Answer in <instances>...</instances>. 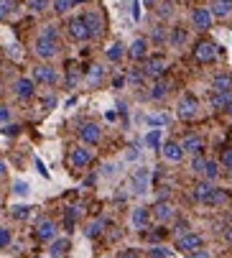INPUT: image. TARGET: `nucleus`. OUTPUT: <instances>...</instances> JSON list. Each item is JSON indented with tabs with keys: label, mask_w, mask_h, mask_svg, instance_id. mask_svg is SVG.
<instances>
[{
	"label": "nucleus",
	"mask_w": 232,
	"mask_h": 258,
	"mask_svg": "<svg viewBox=\"0 0 232 258\" xmlns=\"http://www.w3.org/2000/svg\"><path fill=\"white\" fill-rule=\"evenodd\" d=\"M151 187V172L143 166V169H135L130 174V192L133 194H146Z\"/></svg>",
	"instance_id": "f257e3e1"
},
{
	"label": "nucleus",
	"mask_w": 232,
	"mask_h": 258,
	"mask_svg": "<svg viewBox=\"0 0 232 258\" xmlns=\"http://www.w3.org/2000/svg\"><path fill=\"white\" fill-rule=\"evenodd\" d=\"M95 159V153L90 151V146H77V149L69 151V161L74 169H84V166H90Z\"/></svg>",
	"instance_id": "f03ea898"
},
{
	"label": "nucleus",
	"mask_w": 232,
	"mask_h": 258,
	"mask_svg": "<svg viewBox=\"0 0 232 258\" xmlns=\"http://www.w3.org/2000/svg\"><path fill=\"white\" fill-rule=\"evenodd\" d=\"M33 49H36V57L41 59H54L59 54V43L54 39H46V36H39L36 43H33Z\"/></svg>",
	"instance_id": "7ed1b4c3"
},
{
	"label": "nucleus",
	"mask_w": 232,
	"mask_h": 258,
	"mask_svg": "<svg viewBox=\"0 0 232 258\" xmlns=\"http://www.w3.org/2000/svg\"><path fill=\"white\" fill-rule=\"evenodd\" d=\"M79 138L84 146H97L102 141V128L97 126V123H82L79 126Z\"/></svg>",
	"instance_id": "20e7f679"
},
{
	"label": "nucleus",
	"mask_w": 232,
	"mask_h": 258,
	"mask_svg": "<svg viewBox=\"0 0 232 258\" xmlns=\"http://www.w3.org/2000/svg\"><path fill=\"white\" fill-rule=\"evenodd\" d=\"M202 245H204V238L199 233H184V235H179V240H176V248L184 251V253L199 251Z\"/></svg>",
	"instance_id": "39448f33"
},
{
	"label": "nucleus",
	"mask_w": 232,
	"mask_h": 258,
	"mask_svg": "<svg viewBox=\"0 0 232 258\" xmlns=\"http://www.w3.org/2000/svg\"><path fill=\"white\" fill-rule=\"evenodd\" d=\"M176 113H179L181 120H192V118H196V113H199V103H196V97L184 95V97L179 100V105H176Z\"/></svg>",
	"instance_id": "423d86ee"
},
{
	"label": "nucleus",
	"mask_w": 232,
	"mask_h": 258,
	"mask_svg": "<svg viewBox=\"0 0 232 258\" xmlns=\"http://www.w3.org/2000/svg\"><path fill=\"white\" fill-rule=\"evenodd\" d=\"M33 82H39V85H57L59 82V72L54 69V66L49 64H41L33 69Z\"/></svg>",
	"instance_id": "0eeeda50"
},
{
	"label": "nucleus",
	"mask_w": 232,
	"mask_h": 258,
	"mask_svg": "<svg viewBox=\"0 0 232 258\" xmlns=\"http://www.w3.org/2000/svg\"><path fill=\"white\" fill-rule=\"evenodd\" d=\"M194 57H196V62H202V64L214 62L217 59V43H212V41H199L196 49H194Z\"/></svg>",
	"instance_id": "6e6552de"
},
{
	"label": "nucleus",
	"mask_w": 232,
	"mask_h": 258,
	"mask_svg": "<svg viewBox=\"0 0 232 258\" xmlns=\"http://www.w3.org/2000/svg\"><path fill=\"white\" fill-rule=\"evenodd\" d=\"M212 21H214V16H212V10H209V8H196L194 13H192V26L196 31L212 28Z\"/></svg>",
	"instance_id": "1a4fd4ad"
},
{
	"label": "nucleus",
	"mask_w": 232,
	"mask_h": 258,
	"mask_svg": "<svg viewBox=\"0 0 232 258\" xmlns=\"http://www.w3.org/2000/svg\"><path fill=\"white\" fill-rule=\"evenodd\" d=\"M57 233H59V228H57V222H54V220H41L36 225V238L41 243H51L54 238H57Z\"/></svg>",
	"instance_id": "9d476101"
},
{
	"label": "nucleus",
	"mask_w": 232,
	"mask_h": 258,
	"mask_svg": "<svg viewBox=\"0 0 232 258\" xmlns=\"http://www.w3.org/2000/svg\"><path fill=\"white\" fill-rule=\"evenodd\" d=\"M161 153H163V159L171 161V164H179V161L184 159V149H181L179 141H166V143L161 146Z\"/></svg>",
	"instance_id": "9b49d317"
},
{
	"label": "nucleus",
	"mask_w": 232,
	"mask_h": 258,
	"mask_svg": "<svg viewBox=\"0 0 232 258\" xmlns=\"http://www.w3.org/2000/svg\"><path fill=\"white\" fill-rule=\"evenodd\" d=\"M66 28H69V36H72L74 41H87V39H90V31H87V23H84L82 16H74Z\"/></svg>",
	"instance_id": "f8f14e48"
},
{
	"label": "nucleus",
	"mask_w": 232,
	"mask_h": 258,
	"mask_svg": "<svg viewBox=\"0 0 232 258\" xmlns=\"http://www.w3.org/2000/svg\"><path fill=\"white\" fill-rule=\"evenodd\" d=\"M82 18L87 23V31H90V39H97L99 33H102V16H99L97 10H87Z\"/></svg>",
	"instance_id": "ddd939ff"
},
{
	"label": "nucleus",
	"mask_w": 232,
	"mask_h": 258,
	"mask_svg": "<svg viewBox=\"0 0 232 258\" xmlns=\"http://www.w3.org/2000/svg\"><path fill=\"white\" fill-rule=\"evenodd\" d=\"M166 66H169V62H166V57H151L148 62H146V66H143V72H146L148 77H161L163 72H166Z\"/></svg>",
	"instance_id": "4468645a"
},
{
	"label": "nucleus",
	"mask_w": 232,
	"mask_h": 258,
	"mask_svg": "<svg viewBox=\"0 0 232 258\" xmlns=\"http://www.w3.org/2000/svg\"><path fill=\"white\" fill-rule=\"evenodd\" d=\"M148 222H151V210L146 207H135L130 212V225L135 228V230H146L148 228Z\"/></svg>",
	"instance_id": "2eb2a0df"
},
{
	"label": "nucleus",
	"mask_w": 232,
	"mask_h": 258,
	"mask_svg": "<svg viewBox=\"0 0 232 258\" xmlns=\"http://www.w3.org/2000/svg\"><path fill=\"white\" fill-rule=\"evenodd\" d=\"M212 194H214V187H212V182H199L196 187H194V199L196 202H204V205H212Z\"/></svg>",
	"instance_id": "dca6fc26"
},
{
	"label": "nucleus",
	"mask_w": 232,
	"mask_h": 258,
	"mask_svg": "<svg viewBox=\"0 0 232 258\" xmlns=\"http://www.w3.org/2000/svg\"><path fill=\"white\" fill-rule=\"evenodd\" d=\"M13 89H16V95L20 100H28V97H33V92H36V82L28 80V77H20V80H16Z\"/></svg>",
	"instance_id": "f3484780"
},
{
	"label": "nucleus",
	"mask_w": 232,
	"mask_h": 258,
	"mask_svg": "<svg viewBox=\"0 0 232 258\" xmlns=\"http://www.w3.org/2000/svg\"><path fill=\"white\" fill-rule=\"evenodd\" d=\"M181 149H184V153H192V156H196V153H202L204 151V138L202 136H186L184 141H181Z\"/></svg>",
	"instance_id": "a211bd4d"
},
{
	"label": "nucleus",
	"mask_w": 232,
	"mask_h": 258,
	"mask_svg": "<svg viewBox=\"0 0 232 258\" xmlns=\"http://www.w3.org/2000/svg\"><path fill=\"white\" fill-rule=\"evenodd\" d=\"M153 217H156L158 222H169L174 217V205L171 202H158V205L153 207Z\"/></svg>",
	"instance_id": "6ab92c4d"
},
{
	"label": "nucleus",
	"mask_w": 232,
	"mask_h": 258,
	"mask_svg": "<svg viewBox=\"0 0 232 258\" xmlns=\"http://www.w3.org/2000/svg\"><path fill=\"white\" fill-rule=\"evenodd\" d=\"M69 238H54L51 243H49V253H51V258H59V256H64L66 251H69Z\"/></svg>",
	"instance_id": "aec40b11"
},
{
	"label": "nucleus",
	"mask_w": 232,
	"mask_h": 258,
	"mask_svg": "<svg viewBox=\"0 0 232 258\" xmlns=\"http://www.w3.org/2000/svg\"><path fill=\"white\" fill-rule=\"evenodd\" d=\"M209 10H212L214 18H227L232 13V3L230 0H214V3L209 5Z\"/></svg>",
	"instance_id": "412c9836"
},
{
	"label": "nucleus",
	"mask_w": 232,
	"mask_h": 258,
	"mask_svg": "<svg viewBox=\"0 0 232 258\" xmlns=\"http://www.w3.org/2000/svg\"><path fill=\"white\" fill-rule=\"evenodd\" d=\"M146 54H148V41H146V39H135V41L130 43V59L140 62Z\"/></svg>",
	"instance_id": "4be33fe9"
},
{
	"label": "nucleus",
	"mask_w": 232,
	"mask_h": 258,
	"mask_svg": "<svg viewBox=\"0 0 232 258\" xmlns=\"http://www.w3.org/2000/svg\"><path fill=\"white\" fill-rule=\"evenodd\" d=\"M232 89V74H217L212 80V92H230Z\"/></svg>",
	"instance_id": "5701e85b"
},
{
	"label": "nucleus",
	"mask_w": 232,
	"mask_h": 258,
	"mask_svg": "<svg viewBox=\"0 0 232 258\" xmlns=\"http://www.w3.org/2000/svg\"><path fill=\"white\" fill-rule=\"evenodd\" d=\"M143 143H146L151 151H161V146H163V143H161V130H158V128H151V130L146 133V138H143Z\"/></svg>",
	"instance_id": "b1692460"
},
{
	"label": "nucleus",
	"mask_w": 232,
	"mask_h": 258,
	"mask_svg": "<svg viewBox=\"0 0 232 258\" xmlns=\"http://www.w3.org/2000/svg\"><path fill=\"white\" fill-rule=\"evenodd\" d=\"M169 43H171V49H181L184 43H186V31L184 28H171V36H169Z\"/></svg>",
	"instance_id": "393cba45"
},
{
	"label": "nucleus",
	"mask_w": 232,
	"mask_h": 258,
	"mask_svg": "<svg viewBox=\"0 0 232 258\" xmlns=\"http://www.w3.org/2000/svg\"><path fill=\"white\" fill-rule=\"evenodd\" d=\"M143 120H146L151 128H161V126H169V120H171V118L166 115V113H148Z\"/></svg>",
	"instance_id": "a878e982"
},
{
	"label": "nucleus",
	"mask_w": 232,
	"mask_h": 258,
	"mask_svg": "<svg viewBox=\"0 0 232 258\" xmlns=\"http://www.w3.org/2000/svg\"><path fill=\"white\" fill-rule=\"evenodd\" d=\"M102 77H105V69L99 64H95L90 69V74H87V87H97L99 82H102Z\"/></svg>",
	"instance_id": "bb28decb"
},
{
	"label": "nucleus",
	"mask_w": 232,
	"mask_h": 258,
	"mask_svg": "<svg viewBox=\"0 0 232 258\" xmlns=\"http://www.w3.org/2000/svg\"><path fill=\"white\" fill-rule=\"evenodd\" d=\"M202 176L207 179V182H214V179L219 176V164H217V161H212V159H207V164H204V172H202Z\"/></svg>",
	"instance_id": "cd10ccee"
},
{
	"label": "nucleus",
	"mask_w": 232,
	"mask_h": 258,
	"mask_svg": "<svg viewBox=\"0 0 232 258\" xmlns=\"http://www.w3.org/2000/svg\"><path fill=\"white\" fill-rule=\"evenodd\" d=\"M123 57H125V46H123L120 41H115L113 46L107 49V59H110V62H120Z\"/></svg>",
	"instance_id": "c85d7f7f"
},
{
	"label": "nucleus",
	"mask_w": 232,
	"mask_h": 258,
	"mask_svg": "<svg viewBox=\"0 0 232 258\" xmlns=\"http://www.w3.org/2000/svg\"><path fill=\"white\" fill-rule=\"evenodd\" d=\"M166 95H169V85H166V82H156V85H153L151 87V100H163Z\"/></svg>",
	"instance_id": "c756f323"
},
{
	"label": "nucleus",
	"mask_w": 232,
	"mask_h": 258,
	"mask_svg": "<svg viewBox=\"0 0 232 258\" xmlns=\"http://www.w3.org/2000/svg\"><path fill=\"white\" fill-rule=\"evenodd\" d=\"M227 100H230V92H212V108L214 110H225Z\"/></svg>",
	"instance_id": "7c9ffc66"
},
{
	"label": "nucleus",
	"mask_w": 232,
	"mask_h": 258,
	"mask_svg": "<svg viewBox=\"0 0 232 258\" xmlns=\"http://www.w3.org/2000/svg\"><path fill=\"white\" fill-rule=\"evenodd\" d=\"M72 8H74V0H54V10H57L59 16L69 13Z\"/></svg>",
	"instance_id": "2f4dec72"
},
{
	"label": "nucleus",
	"mask_w": 232,
	"mask_h": 258,
	"mask_svg": "<svg viewBox=\"0 0 232 258\" xmlns=\"http://www.w3.org/2000/svg\"><path fill=\"white\" fill-rule=\"evenodd\" d=\"M28 192H31V184L23 182V179H18V182L13 184V194H18V197H28Z\"/></svg>",
	"instance_id": "473e14b6"
},
{
	"label": "nucleus",
	"mask_w": 232,
	"mask_h": 258,
	"mask_svg": "<svg viewBox=\"0 0 232 258\" xmlns=\"http://www.w3.org/2000/svg\"><path fill=\"white\" fill-rule=\"evenodd\" d=\"M13 0H0V21H5L10 13H13Z\"/></svg>",
	"instance_id": "72a5a7b5"
},
{
	"label": "nucleus",
	"mask_w": 232,
	"mask_h": 258,
	"mask_svg": "<svg viewBox=\"0 0 232 258\" xmlns=\"http://www.w3.org/2000/svg\"><path fill=\"white\" fill-rule=\"evenodd\" d=\"M204 164H207V159H204L202 153H196L194 159H192V172H194V174H202V172H204Z\"/></svg>",
	"instance_id": "f704fd0d"
},
{
	"label": "nucleus",
	"mask_w": 232,
	"mask_h": 258,
	"mask_svg": "<svg viewBox=\"0 0 232 258\" xmlns=\"http://www.w3.org/2000/svg\"><path fill=\"white\" fill-rule=\"evenodd\" d=\"M28 8L33 13H43V10L49 8V0H28Z\"/></svg>",
	"instance_id": "c9c22d12"
},
{
	"label": "nucleus",
	"mask_w": 232,
	"mask_h": 258,
	"mask_svg": "<svg viewBox=\"0 0 232 258\" xmlns=\"http://www.w3.org/2000/svg\"><path fill=\"white\" fill-rule=\"evenodd\" d=\"M105 228V220H95V222H90V225H87V235H90V238H95V235H99V230Z\"/></svg>",
	"instance_id": "e433bc0d"
},
{
	"label": "nucleus",
	"mask_w": 232,
	"mask_h": 258,
	"mask_svg": "<svg viewBox=\"0 0 232 258\" xmlns=\"http://www.w3.org/2000/svg\"><path fill=\"white\" fill-rule=\"evenodd\" d=\"M174 13V3H171V0H163V3L158 5V16L161 18H169Z\"/></svg>",
	"instance_id": "4c0bfd02"
},
{
	"label": "nucleus",
	"mask_w": 232,
	"mask_h": 258,
	"mask_svg": "<svg viewBox=\"0 0 232 258\" xmlns=\"http://www.w3.org/2000/svg\"><path fill=\"white\" fill-rule=\"evenodd\" d=\"M10 240H13V233H10L8 228H0V248H8Z\"/></svg>",
	"instance_id": "58836bf2"
},
{
	"label": "nucleus",
	"mask_w": 232,
	"mask_h": 258,
	"mask_svg": "<svg viewBox=\"0 0 232 258\" xmlns=\"http://www.w3.org/2000/svg\"><path fill=\"white\" fill-rule=\"evenodd\" d=\"M10 212H13V217H16V220H26V217H28V212H31V207H26V205H18V207H13Z\"/></svg>",
	"instance_id": "ea45409f"
},
{
	"label": "nucleus",
	"mask_w": 232,
	"mask_h": 258,
	"mask_svg": "<svg viewBox=\"0 0 232 258\" xmlns=\"http://www.w3.org/2000/svg\"><path fill=\"white\" fill-rule=\"evenodd\" d=\"M171 251L169 248H163V245H153L151 248V258H169Z\"/></svg>",
	"instance_id": "a19ab883"
},
{
	"label": "nucleus",
	"mask_w": 232,
	"mask_h": 258,
	"mask_svg": "<svg viewBox=\"0 0 232 258\" xmlns=\"http://www.w3.org/2000/svg\"><path fill=\"white\" fill-rule=\"evenodd\" d=\"M227 202V194H225V189H217L214 187V194H212V205H225Z\"/></svg>",
	"instance_id": "79ce46f5"
},
{
	"label": "nucleus",
	"mask_w": 232,
	"mask_h": 258,
	"mask_svg": "<svg viewBox=\"0 0 232 258\" xmlns=\"http://www.w3.org/2000/svg\"><path fill=\"white\" fill-rule=\"evenodd\" d=\"M143 74H146V72H140V69H133V72L128 74V82H130V85H140V82H143Z\"/></svg>",
	"instance_id": "37998d69"
},
{
	"label": "nucleus",
	"mask_w": 232,
	"mask_h": 258,
	"mask_svg": "<svg viewBox=\"0 0 232 258\" xmlns=\"http://www.w3.org/2000/svg\"><path fill=\"white\" fill-rule=\"evenodd\" d=\"M117 169H120V164H105L102 166V176H115Z\"/></svg>",
	"instance_id": "c03bdc74"
},
{
	"label": "nucleus",
	"mask_w": 232,
	"mask_h": 258,
	"mask_svg": "<svg viewBox=\"0 0 232 258\" xmlns=\"http://www.w3.org/2000/svg\"><path fill=\"white\" fill-rule=\"evenodd\" d=\"M140 159V151H138V146H130L128 153H125V161H138Z\"/></svg>",
	"instance_id": "a18cd8bd"
},
{
	"label": "nucleus",
	"mask_w": 232,
	"mask_h": 258,
	"mask_svg": "<svg viewBox=\"0 0 232 258\" xmlns=\"http://www.w3.org/2000/svg\"><path fill=\"white\" fill-rule=\"evenodd\" d=\"M13 118V113H10V108H5V105H0V123L3 126H8V120Z\"/></svg>",
	"instance_id": "49530a36"
},
{
	"label": "nucleus",
	"mask_w": 232,
	"mask_h": 258,
	"mask_svg": "<svg viewBox=\"0 0 232 258\" xmlns=\"http://www.w3.org/2000/svg\"><path fill=\"white\" fill-rule=\"evenodd\" d=\"M41 36H46V39H54V41H57V26H43Z\"/></svg>",
	"instance_id": "de8ad7c7"
},
{
	"label": "nucleus",
	"mask_w": 232,
	"mask_h": 258,
	"mask_svg": "<svg viewBox=\"0 0 232 258\" xmlns=\"http://www.w3.org/2000/svg\"><path fill=\"white\" fill-rule=\"evenodd\" d=\"M222 166H225V169H232V149H227L222 153Z\"/></svg>",
	"instance_id": "09e8293b"
},
{
	"label": "nucleus",
	"mask_w": 232,
	"mask_h": 258,
	"mask_svg": "<svg viewBox=\"0 0 232 258\" xmlns=\"http://www.w3.org/2000/svg\"><path fill=\"white\" fill-rule=\"evenodd\" d=\"M186 258H212V256H209L204 248H199V251H192L189 256H186Z\"/></svg>",
	"instance_id": "8fccbe9b"
},
{
	"label": "nucleus",
	"mask_w": 232,
	"mask_h": 258,
	"mask_svg": "<svg viewBox=\"0 0 232 258\" xmlns=\"http://www.w3.org/2000/svg\"><path fill=\"white\" fill-rule=\"evenodd\" d=\"M3 133H5V136H16V133H18V126H5Z\"/></svg>",
	"instance_id": "3c124183"
},
{
	"label": "nucleus",
	"mask_w": 232,
	"mask_h": 258,
	"mask_svg": "<svg viewBox=\"0 0 232 258\" xmlns=\"http://www.w3.org/2000/svg\"><path fill=\"white\" fill-rule=\"evenodd\" d=\"M117 258H138V253H135V251H123Z\"/></svg>",
	"instance_id": "603ef678"
},
{
	"label": "nucleus",
	"mask_w": 232,
	"mask_h": 258,
	"mask_svg": "<svg viewBox=\"0 0 232 258\" xmlns=\"http://www.w3.org/2000/svg\"><path fill=\"white\" fill-rule=\"evenodd\" d=\"M166 36H163V31L161 28H156V31H153V41H163Z\"/></svg>",
	"instance_id": "864d4df0"
},
{
	"label": "nucleus",
	"mask_w": 232,
	"mask_h": 258,
	"mask_svg": "<svg viewBox=\"0 0 232 258\" xmlns=\"http://www.w3.org/2000/svg\"><path fill=\"white\" fill-rule=\"evenodd\" d=\"M36 169H39V172H41L43 176H49V172H46V166H43V164H41L39 159H36Z\"/></svg>",
	"instance_id": "5fc2aeb1"
},
{
	"label": "nucleus",
	"mask_w": 232,
	"mask_h": 258,
	"mask_svg": "<svg viewBox=\"0 0 232 258\" xmlns=\"http://www.w3.org/2000/svg\"><path fill=\"white\" fill-rule=\"evenodd\" d=\"M43 105H46V108H54V105H57V97H46V100H43Z\"/></svg>",
	"instance_id": "6e6d98bb"
},
{
	"label": "nucleus",
	"mask_w": 232,
	"mask_h": 258,
	"mask_svg": "<svg viewBox=\"0 0 232 258\" xmlns=\"http://www.w3.org/2000/svg\"><path fill=\"white\" fill-rule=\"evenodd\" d=\"M225 113L232 118V95H230V100H227V105H225Z\"/></svg>",
	"instance_id": "4d7b16f0"
},
{
	"label": "nucleus",
	"mask_w": 232,
	"mask_h": 258,
	"mask_svg": "<svg viewBox=\"0 0 232 258\" xmlns=\"http://www.w3.org/2000/svg\"><path fill=\"white\" fill-rule=\"evenodd\" d=\"M113 85H115V87H120V85H125V77H115V80H113Z\"/></svg>",
	"instance_id": "13d9d810"
},
{
	"label": "nucleus",
	"mask_w": 232,
	"mask_h": 258,
	"mask_svg": "<svg viewBox=\"0 0 232 258\" xmlns=\"http://www.w3.org/2000/svg\"><path fill=\"white\" fill-rule=\"evenodd\" d=\"M156 3H158V0H143V5H146V8H153Z\"/></svg>",
	"instance_id": "bf43d9fd"
},
{
	"label": "nucleus",
	"mask_w": 232,
	"mask_h": 258,
	"mask_svg": "<svg viewBox=\"0 0 232 258\" xmlns=\"http://www.w3.org/2000/svg\"><path fill=\"white\" fill-rule=\"evenodd\" d=\"M5 172H8V166H5V161H3V159H0V176H3Z\"/></svg>",
	"instance_id": "052dcab7"
},
{
	"label": "nucleus",
	"mask_w": 232,
	"mask_h": 258,
	"mask_svg": "<svg viewBox=\"0 0 232 258\" xmlns=\"http://www.w3.org/2000/svg\"><path fill=\"white\" fill-rule=\"evenodd\" d=\"M227 240H230V243H232V230H230V233H227Z\"/></svg>",
	"instance_id": "680f3d73"
},
{
	"label": "nucleus",
	"mask_w": 232,
	"mask_h": 258,
	"mask_svg": "<svg viewBox=\"0 0 232 258\" xmlns=\"http://www.w3.org/2000/svg\"><path fill=\"white\" fill-rule=\"evenodd\" d=\"M77 3H87V0H74V5H77Z\"/></svg>",
	"instance_id": "e2e57ef3"
},
{
	"label": "nucleus",
	"mask_w": 232,
	"mask_h": 258,
	"mask_svg": "<svg viewBox=\"0 0 232 258\" xmlns=\"http://www.w3.org/2000/svg\"><path fill=\"white\" fill-rule=\"evenodd\" d=\"M230 3H232V0H230Z\"/></svg>",
	"instance_id": "0e129e2a"
}]
</instances>
